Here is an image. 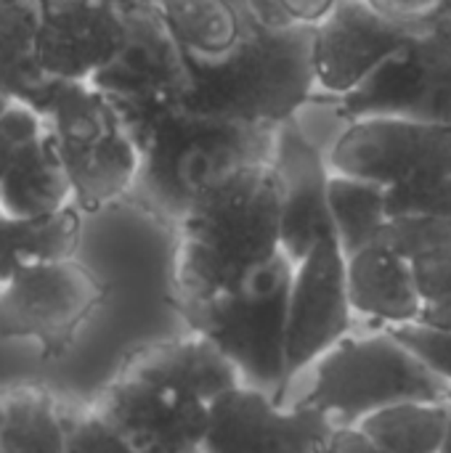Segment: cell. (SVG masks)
<instances>
[{
  "mask_svg": "<svg viewBox=\"0 0 451 453\" xmlns=\"http://www.w3.org/2000/svg\"><path fill=\"white\" fill-rule=\"evenodd\" d=\"M282 191L271 162L234 165L189 199L173 236V295L194 303L226 292L282 252Z\"/></svg>",
  "mask_w": 451,
  "mask_h": 453,
  "instance_id": "obj_1",
  "label": "cell"
},
{
  "mask_svg": "<svg viewBox=\"0 0 451 453\" xmlns=\"http://www.w3.org/2000/svg\"><path fill=\"white\" fill-rule=\"evenodd\" d=\"M335 104L343 122L399 117L451 127V11Z\"/></svg>",
  "mask_w": 451,
  "mask_h": 453,
  "instance_id": "obj_9",
  "label": "cell"
},
{
  "mask_svg": "<svg viewBox=\"0 0 451 453\" xmlns=\"http://www.w3.org/2000/svg\"><path fill=\"white\" fill-rule=\"evenodd\" d=\"M40 130H43V117L35 109L16 104V101H11L3 109V114H0V178H3V170L8 165L11 154L21 143L35 138Z\"/></svg>",
  "mask_w": 451,
  "mask_h": 453,
  "instance_id": "obj_31",
  "label": "cell"
},
{
  "mask_svg": "<svg viewBox=\"0 0 451 453\" xmlns=\"http://www.w3.org/2000/svg\"><path fill=\"white\" fill-rule=\"evenodd\" d=\"M74 204L66 167L58 157L51 130H43L21 143L0 178V215L43 218Z\"/></svg>",
  "mask_w": 451,
  "mask_h": 453,
  "instance_id": "obj_20",
  "label": "cell"
},
{
  "mask_svg": "<svg viewBox=\"0 0 451 453\" xmlns=\"http://www.w3.org/2000/svg\"><path fill=\"white\" fill-rule=\"evenodd\" d=\"M271 167L282 191L279 247L292 263H300L316 242L335 236L327 207V154L295 119H287L276 125Z\"/></svg>",
  "mask_w": 451,
  "mask_h": 453,
  "instance_id": "obj_16",
  "label": "cell"
},
{
  "mask_svg": "<svg viewBox=\"0 0 451 453\" xmlns=\"http://www.w3.org/2000/svg\"><path fill=\"white\" fill-rule=\"evenodd\" d=\"M375 244L409 260L423 300V326L451 329V220L391 218Z\"/></svg>",
  "mask_w": 451,
  "mask_h": 453,
  "instance_id": "obj_18",
  "label": "cell"
},
{
  "mask_svg": "<svg viewBox=\"0 0 451 453\" xmlns=\"http://www.w3.org/2000/svg\"><path fill=\"white\" fill-rule=\"evenodd\" d=\"M117 374L181 390L202 403L242 385L234 364L197 332L138 348L120 364Z\"/></svg>",
  "mask_w": 451,
  "mask_h": 453,
  "instance_id": "obj_17",
  "label": "cell"
},
{
  "mask_svg": "<svg viewBox=\"0 0 451 453\" xmlns=\"http://www.w3.org/2000/svg\"><path fill=\"white\" fill-rule=\"evenodd\" d=\"M330 173L383 188L451 175V127L399 117L351 119L327 151Z\"/></svg>",
  "mask_w": 451,
  "mask_h": 453,
  "instance_id": "obj_10",
  "label": "cell"
},
{
  "mask_svg": "<svg viewBox=\"0 0 451 453\" xmlns=\"http://www.w3.org/2000/svg\"><path fill=\"white\" fill-rule=\"evenodd\" d=\"M306 24L266 27L245 19L239 42L221 58L186 56L189 90L181 109L189 114L276 127L292 119L316 93Z\"/></svg>",
  "mask_w": 451,
  "mask_h": 453,
  "instance_id": "obj_2",
  "label": "cell"
},
{
  "mask_svg": "<svg viewBox=\"0 0 451 453\" xmlns=\"http://www.w3.org/2000/svg\"><path fill=\"white\" fill-rule=\"evenodd\" d=\"M428 372L451 388V329H433L423 324H404L388 329Z\"/></svg>",
  "mask_w": 451,
  "mask_h": 453,
  "instance_id": "obj_29",
  "label": "cell"
},
{
  "mask_svg": "<svg viewBox=\"0 0 451 453\" xmlns=\"http://www.w3.org/2000/svg\"><path fill=\"white\" fill-rule=\"evenodd\" d=\"M122 45V21L101 0H37L35 61L53 80L88 82Z\"/></svg>",
  "mask_w": 451,
  "mask_h": 453,
  "instance_id": "obj_15",
  "label": "cell"
},
{
  "mask_svg": "<svg viewBox=\"0 0 451 453\" xmlns=\"http://www.w3.org/2000/svg\"><path fill=\"white\" fill-rule=\"evenodd\" d=\"M101 3H106L112 11H128V8H133V5H141V3H149V0H101Z\"/></svg>",
  "mask_w": 451,
  "mask_h": 453,
  "instance_id": "obj_35",
  "label": "cell"
},
{
  "mask_svg": "<svg viewBox=\"0 0 451 453\" xmlns=\"http://www.w3.org/2000/svg\"><path fill=\"white\" fill-rule=\"evenodd\" d=\"M8 104H11V101H8V98H5V96H0V114H3V109H5V106H8Z\"/></svg>",
  "mask_w": 451,
  "mask_h": 453,
  "instance_id": "obj_37",
  "label": "cell"
},
{
  "mask_svg": "<svg viewBox=\"0 0 451 453\" xmlns=\"http://www.w3.org/2000/svg\"><path fill=\"white\" fill-rule=\"evenodd\" d=\"M335 427L316 409L239 385L207 403L199 453H319Z\"/></svg>",
  "mask_w": 451,
  "mask_h": 453,
  "instance_id": "obj_12",
  "label": "cell"
},
{
  "mask_svg": "<svg viewBox=\"0 0 451 453\" xmlns=\"http://www.w3.org/2000/svg\"><path fill=\"white\" fill-rule=\"evenodd\" d=\"M274 3L287 24H306V27H314L335 5V0H274Z\"/></svg>",
  "mask_w": 451,
  "mask_h": 453,
  "instance_id": "obj_32",
  "label": "cell"
},
{
  "mask_svg": "<svg viewBox=\"0 0 451 453\" xmlns=\"http://www.w3.org/2000/svg\"><path fill=\"white\" fill-rule=\"evenodd\" d=\"M417 32L383 19L367 0H335L311 32L316 93L332 98L348 96Z\"/></svg>",
  "mask_w": 451,
  "mask_h": 453,
  "instance_id": "obj_14",
  "label": "cell"
},
{
  "mask_svg": "<svg viewBox=\"0 0 451 453\" xmlns=\"http://www.w3.org/2000/svg\"><path fill=\"white\" fill-rule=\"evenodd\" d=\"M295 263L279 252L237 287L205 300L170 308L189 324V332L210 340L239 372L242 385L287 401L284 326L287 295Z\"/></svg>",
  "mask_w": 451,
  "mask_h": 453,
  "instance_id": "obj_4",
  "label": "cell"
},
{
  "mask_svg": "<svg viewBox=\"0 0 451 453\" xmlns=\"http://www.w3.org/2000/svg\"><path fill=\"white\" fill-rule=\"evenodd\" d=\"M447 403H451V390H449V393H447Z\"/></svg>",
  "mask_w": 451,
  "mask_h": 453,
  "instance_id": "obj_38",
  "label": "cell"
},
{
  "mask_svg": "<svg viewBox=\"0 0 451 453\" xmlns=\"http://www.w3.org/2000/svg\"><path fill=\"white\" fill-rule=\"evenodd\" d=\"M308 369L311 388L295 403L327 414L338 427H354L367 414L404 401H447L451 390L388 329L343 337Z\"/></svg>",
  "mask_w": 451,
  "mask_h": 453,
  "instance_id": "obj_5",
  "label": "cell"
},
{
  "mask_svg": "<svg viewBox=\"0 0 451 453\" xmlns=\"http://www.w3.org/2000/svg\"><path fill=\"white\" fill-rule=\"evenodd\" d=\"M90 406L130 453H199L207 403L173 388L114 374Z\"/></svg>",
  "mask_w": 451,
  "mask_h": 453,
  "instance_id": "obj_13",
  "label": "cell"
},
{
  "mask_svg": "<svg viewBox=\"0 0 451 453\" xmlns=\"http://www.w3.org/2000/svg\"><path fill=\"white\" fill-rule=\"evenodd\" d=\"M104 300L106 284L77 257L27 268L0 284V340L32 342L56 361Z\"/></svg>",
  "mask_w": 451,
  "mask_h": 453,
  "instance_id": "obj_8",
  "label": "cell"
},
{
  "mask_svg": "<svg viewBox=\"0 0 451 453\" xmlns=\"http://www.w3.org/2000/svg\"><path fill=\"white\" fill-rule=\"evenodd\" d=\"M122 45L88 82L101 90L138 143L146 127L181 106L189 90L186 53L154 0L120 11Z\"/></svg>",
  "mask_w": 451,
  "mask_h": 453,
  "instance_id": "obj_7",
  "label": "cell"
},
{
  "mask_svg": "<svg viewBox=\"0 0 451 453\" xmlns=\"http://www.w3.org/2000/svg\"><path fill=\"white\" fill-rule=\"evenodd\" d=\"M385 210L391 218H441L451 220V175L385 188Z\"/></svg>",
  "mask_w": 451,
  "mask_h": 453,
  "instance_id": "obj_28",
  "label": "cell"
},
{
  "mask_svg": "<svg viewBox=\"0 0 451 453\" xmlns=\"http://www.w3.org/2000/svg\"><path fill=\"white\" fill-rule=\"evenodd\" d=\"M61 401L45 385L0 390V453H61Z\"/></svg>",
  "mask_w": 451,
  "mask_h": 453,
  "instance_id": "obj_23",
  "label": "cell"
},
{
  "mask_svg": "<svg viewBox=\"0 0 451 453\" xmlns=\"http://www.w3.org/2000/svg\"><path fill=\"white\" fill-rule=\"evenodd\" d=\"M439 453H451V409H449V422H447V433H444V441H441V449H439Z\"/></svg>",
  "mask_w": 451,
  "mask_h": 453,
  "instance_id": "obj_36",
  "label": "cell"
},
{
  "mask_svg": "<svg viewBox=\"0 0 451 453\" xmlns=\"http://www.w3.org/2000/svg\"><path fill=\"white\" fill-rule=\"evenodd\" d=\"M154 5L191 58H221L245 32V19L229 0H154Z\"/></svg>",
  "mask_w": 451,
  "mask_h": 453,
  "instance_id": "obj_25",
  "label": "cell"
},
{
  "mask_svg": "<svg viewBox=\"0 0 451 453\" xmlns=\"http://www.w3.org/2000/svg\"><path fill=\"white\" fill-rule=\"evenodd\" d=\"M242 19H253L266 27H287L274 0H229Z\"/></svg>",
  "mask_w": 451,
  "mask_h": 453,
  "instance_id": "obj_34",
  "label": "cell"
},
{
  "mask_svg": "<svg viewBox=\"0 0 451 453\" xmlns=\"http://www.w3.org/2000/svg\"><path fill=\"white\" fill-rule=\"evenodd\" d=\"M346 284L354 313L385 329L420 321L423 300L412 265L385 244H369L346 257Z\"/></svg>",
  "mask_w": 451,
  "mask_h": 453,
  "instance_id": "obj_19",
  "label": "cell"
},
{
  "mask_svg": "<svg viewBox=\"0 0 451 453\" xmlns=\"http://www.w3.org/2000/svg\"><path fill=\"white\" fill-rule=\"evenodd\" d=\"M319 453H383L377 451L356 427H335Z\"/></svg>",
  "mask_w": 451,
  "mask_h": 453,
  "instance_id": "obj_33",
  "label": "cell"
},
{
  "mask_svg": "<svg viewBox=\"0 0 451 453\" xmlns=\"http://www.w3.org/2000/svg\"><path fill=\"white\" fill-rule=\"evenodd\" d=\"M66 167L74 207L98 215L125 199L136 183L141 154L112 101L90 82L61 80L43 117Z\"/></svg>",
  "mask_w": 451,
  "mask_h": 453,
  "instance_id": "obj_6",
  "label": "cell"
},
{
  "mask_svg": "<svg viewBox=\"0 0 451 453\" xmlns=\"http://www.w3.org/2000/svg\"><path fill=\"white\" fill-rule=\"evenodd\" d=\"M82 218L74 204L43 218L0 215V284L27 268L77 257Z\"/></svg>",
  "mask_w": 451,
  "mask_h": 453,
  "instance_id": "obj_22",
  "label": "cell"
},
{
  "mask_svg": "<svg viewBox=\"0 0 451 453\" xmlns=\"http://www.w3.org/2000/svg\"><path fill=\"white\" fill-rule=\"evenodd\" d=\"M327 207L338 247L346 257L375 244L388 223L385 188L362 178L330 173Z\"/></svg>",
  "mask_w": 451,
  "mask_h": 453,
  "instance_id": "obj_26",
  "label": "cell"
},
{
  "mask_svg": "<svg viewBox=\"0 0 451 453\" xmlns=\"http://www.w3.org/2000/svg\"><path fill=\"white\" fill-rule=\"evenodd\" d=\"M367 3L383 19L407 29H425L451 11V0H367Z\"/></svg>",
  "mask_w": 451,
  "mask_h": 453,
  "instance_id": "obj_30",
  "label": "cell"
},
{
  "mask_svg": "<svg viewBox=\"0 0 451 453\" xmlns=\"http://www.w3.org/2000/svg\"><path fill=\"white\" fill-rule=\"evenodd\" d=\"M64 443L61 453H130L122 438L104 422V417L88 403L61 401Z\"/></svg>",
  "mask_w": 451,
  "mask_h": 453,
  "instance_id": "obj_27",
  "label": "cell"
},
{
  "mask_svg": "<svg viewBox=\"0 0 451 453\" xmlns=\"http://www.w3.org/2000/svg\"><path fill=\"white\" fill-rule=\"evenodd\" d=\"M351 321L354 308L346 284V255L335 236H324L292 268L284 326L287 390L303 369L348 337Z\"/></svg>",
  "mask_w": 451,
  "mask_h": 453,
  "instance_id": "obj_11",
  "label": "cell"
},
{
  "mask_svg": "<svg viewBox=\"0 0 451 453\" xmlns=\"http://www.w3.org/2000/svg\"><path fill=\"white\" fill-rule=\"evenodd\" d=\"M449 409L447 401H404L367 414L354 427L383 453H439Z\"/></svg>",
  "mask_w": 451,
  "mask_h": 453,
  "instance_id": "obj_24",
  "label": "cell"
},
{
  "mask_svg": "<svg viewBox=\"0 0 451 453\" xmlns=\"http://www.w3.org/2000/svg\"><path fill=\"white\" fill-rule=\"evenodd\" d=\"M35 35L37 0H0V96L45 117L61 80L40 72Z\"/></svg>",
  "mask_w": 451,
  "mask_h": 453,
  "instance_id": "obj_21",
  "label": "cell"
},
{
  "mask_svg": "<svg viewBox=\"0 0 451 453\" xmlns=\"http://www.w3.org/2000/svg\"><path fill=\"white\" fill-rule=\"evenodd\" d=\"M276 127L237 125L189 114H159L138 138V175L125 202L175 231L189 199L218 173L245 162H271Z\"/></svg>",
  "mask_w": 451,
  "mask_h": 453,
  "instance_id": "obj_3",
  "label": "cell"
}]
</instances>
